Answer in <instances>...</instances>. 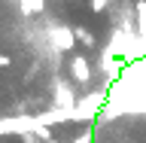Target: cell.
Here are the masks:
<instances>
[{"label": "cell", "instance_id": "obj_1", "mask_svg": "<svg viewBox=\"0 0 146 143\" xmlns=\"http://www.w3.org/2000/svg\"><path fill=\"white\" fill-rule=\"evenodd\" d=\"M73 73H76V79H88V67L82 58H73Z\"/></svg>", "mask_w": 146, "mask_h": 143}, {"label": "cell", "instance_id": "obj_2", "mask_svg": "<svg viewBox=\"0 0 146 143\" xmlns=\"http://www.w3.org/2000/svg\"><path fill=\"white\" fill-rule=\"evenodd\" d=\"M55 40H58L61 49H70V43H73V37L67 34V31H55Z\"/></svg>", "mask_w": 146, "mask_h": 143}, {"label": "cell", "instance_id": "obj_3", "mask_svg": "<svg viewBox=\"0 0 146 143\" xmlns=\"http://www.w3.org/2000/svg\"><path fill=\"white\" fill-rule=\"evenodd\" d=\"M21 3H25V9H27V12H34V9H40V6H43V0H21Z\"/></svg>", "mask_w": 146, "mask_h": 143}, {"label": "cell", "instance_id": "obj_4", "mask_svg": "<svg viewBox=\"0 0 146 143\" xmlns=\"http://www.w3.org/2000/svg\"><path fill=\"white\" fill-rule=\"evenodd\" d=\"M0 67H9V55H0Z\"/></svg>", "mask_w": 146, "mask_h": 143}]
</instances>
